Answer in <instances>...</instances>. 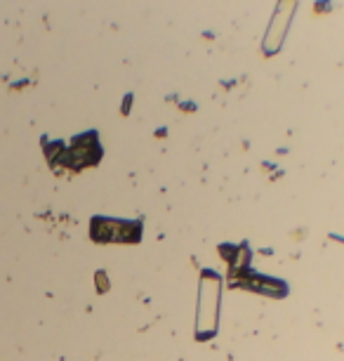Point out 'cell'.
<instances>
[{
  "mask_svg": "<svg viewBox=\"0 0 344 361\" xmlns=\"http://www.w3.org/2000/svg\"><path fill=\"white\" fill-rule=\"evenodd\" d=\"M295 5H297V0H279L276 12L271 14V21H269V26H266V36H264V52L266 54H276L279 52V48L283 45L286 33L292 24Z\"/></svg>",
  "mask_w": 344,
  "mask_h": 361,
  "instance_id": "cell-1",
  "label": "cell"
},
{
  "mask_svg": "<svg viewBox=\"0 0 344 361\" xmlns=\"http://www.w3.org/2000/svg\"><path fill=\"white\" fill-rule=\"evenodd\" d=\"M314 10H316V12H330V10H332V3H330V0H319V3H316L314 5Z\"/></svg>",
  "mask_w": 344,
  "mask_h": 361,
  "instance_id": "cell-3",
  "label": "cell"
},
{
  "mask_svg": "<svg viewBox=\"0 0 344 361\" xmlns=\"http://www.w3.org/2000/svg\"><path fill=\"white\" fill-rule=\"evenodd\" d=\"M92 238L99 243L109 241H123L135 243L142 236V225H132V222H118V220H94L92 222Z\"/></svg>",
  "mask_w": 344,
  "mask_h": 361,
  "instance_id": "cell-2",
  "label": "cell"
}]
</instances>
